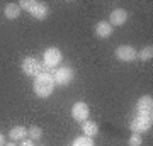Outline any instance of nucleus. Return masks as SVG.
I'll return each mask as SVG.
<instances>
[{
  "mask_svg": "<svg viewBox=\"0 0 153 146\" xmlns=\"http://www.w3.org/2000/svg\"><path fill=\"white\" fill-rule=\"evenodd\" d=\"M136 110L140 117L153 119V97L152 95H143L136 102Z\"/></svg>",
  "mask_w": 153,
  "mask_h": 146,
  "instance_id": "20e7f679",
  "label": "nucleus"
},
{
  "mask_svg": "<svg viewBox=\"0 0 153 146\" xmlns=\"http://www.w3.org/2000/svg\"><path fill=\"white\" fill-rule=\"evenodd\" d=\"M43 138V129L39 126H31L27 129V139L31 141H39Z\"/></svg>",
  "mask_w": 153,
  "mask_h": 146,
  "instance_id": "2eb2a0df",
  "label": "nucleus"
},
{
  "mask_svg": "<svg viewBox=\"0 0 153 146\" xmlns=\"http://www.w3.org/2000/svg\"><path fill=\"white\" fill-rule=\"evenodd\" d=\"M71 146H94V141H92V138H88V136H78V138L73 141Z\"/></svg>",
  "mask_w": 153,
  "mask_h": 146,
  "instance_id": "f3484780",
  "label": "nucleus"
},
{
  "mask_svg": "<svg viewBox=\"0 0 153 146\" xmlns=\"http://www.w3.org/2000/svg\"><path fill=\"white\" fill-rule=\"evenodd\" d=\"M51 76H53V80H55V85L65 87L73 80V70H71L70 66H60V68L55 71V75H51Z\"/></svg>",
  "mask_w": 153,
  "mask_h": 146,
  "instance_id": "0eeeda50",
  "label": "nucleus"
},
{
  "mask_svg": "<svg viewBox=\"0 0 153 146\" xmlns=\"http://www.w3.org/2000/svg\"><path fill=\"white\" fill-rule=\"evenodd\" d=\"M12 141H22L27 138V129L24 127V126H16V127H12L10 133H9Z\"/></svg>",
  "mask_w": 153,
  "mask_h": 146,
  "instance_id": "ddd939ff",
  "label": "nucleus"
},
{
  "mask_svg": "<svg viewBox=\"0 0 153 146\" xmlns=\"http://www.w3.org/2000/svg\"><path fill=\"white\" fill-rule=\"evenodd\" d=\"M19 146H34V141H31V139H22Z\"/></svg>",
  "mask_w": 153,
  "mask_h": 146,
  "instance_id": "6ab92c4d",
  "label": "nucleus"
},
{
  "mask_svg": "<svg viewBox=\"0 0 153 146\" xmlns=\"http://www.w3.org/2000/svg\"><path fill=\"white\" fill-rule=\"evenodd\" d=\"M143 145V138L141 134H138V133H133L129 136V139H128V146H141Z\"/></svg>",
  "mask_w": 153,
  "mask_h": 146,
  "instance_id": "a211bd4d",
  "label": "nucleus"
},
{
  "mask_svg": "<svg viewBox=\"0 0 153 146\" xmlns=\"http://www.w3.org/2000/svg\"><path fill=\"white\" fill-rule=\"evenodd\" d=\"M138 58L141 61H150L153 58V46H145L141 51H138Z\"/></svg>",
  "mask_w": 153,
  "mask_h": 146,
  "instance_id": "dca6fc26",
  "label": "nucleus"
},
{
  "mask_svg": "<svg viewBox=\"0 0 153 146\" xmlns=\"http://www.w3.org/2000/svg\"><path fill=\"white\" fill-rule=\"evenodd\" d=\"M116 58L121 61V63H131V61L136 60V49L129 46V44H123V46H117L114 51Z\"/></svg>",
  "mask_w": 153,
  "mask_h": 146,
  "instance_id": "39448f33",
  "label": "nucleus"
},
{
  "mask_svg": "<svg viewBox=\"0 0 153 146\" xmlns=\"http://www.w3.org/2000/svg\"><path fill=\"white\" fill-rule=\"evenodd\" d=\"M82 129L83 133H85V136H88V138H94V136L99 134V126L97 122H94V121H85V122H82Z\"/></svg>",
  "mask_w": 153,
  "mask_h": 146,
  "instance_id": "4468645a",
  "label": "nucleus"
},
{
  "mask_svg": "<svg viewBox=\"0 0 153 146\" xmlns=\"http://www.w3.org/2000/svg\"><path fill=\"white\" fill-rule=\"evenodd\" d=\"M55 90V80L49 73H41L34 80V92L41 99H48Z\"/></svg>",
  "mask_w": 153,
  "mask_h": 146,
  "instance_id": "f257e3e1",
  "label": "nucleus"
},
{
  "mask_svg": "<svg viewBox=\"0 0 153 146\" xmlns=\"http://www.w3.org/2000/svg\"><path fill=\"white\" fill-rule=\"evenodd\" d=\"M0 146H5V136L0 133Z\"/></svg>",
  "mask_w": 153,
  "mask_h": 146,
  "instance_id": "aec40b11",
  "label": "nucleus"
},
{
  "mask_svg": "<svg viewBox=\"0 0 153 146\" xmlns=\"http://www.w3.org/2000/svg\"><path fill=\"white\" fill-rule=\"evenodd\" d=\"M41 146H44V145H41Z\"/></svg>",
  "mask_w": 153,
  "mask_h": 146,
  "instance_id": "4be33fe9",
  "label": "nucleus"
},
{
  "mask_svg": "<svg viewBox=\"0 0 153 146\" xmlns=\"http://www.w3.org/2000/svg\"><path fill=\"white\" fill-rule=\"evenodd\" d=\"M63 60V54L58 48H48L44 51L43 54V61H44V66H48V68H55L58 66Z\"/></svg>",
  "mask_w": 153,
  "mask_h": 146,
  "instance_id": "423d86ee",
  "label": "nucleus"
},
{
  "mask_svg": "<svg viewBox=\"0 0 153 146\" xmlns=\"http://www.w3.org/2000/svg\"><path fill=\"white\" fill-rule=\"evenodd\" d=\"M21 5L19 4H7L5 9H4V16L9 19V21H14V19H17V17L21 16Z\"/></svg>",
  "mask_w": 153,
  "mask_h": 146,
  "instance_id": "f8f14e48",
  "label": "nucleus"
},
{
  "mask_svg": "<svg viewBox=\"0 0 153 146\" xmlns=\"http://www.w3.org/2000/svg\"><path fill=\"white\" fill-rule=\"evenodd\" d=\"M88 114H90V109L85 102H75L71 105V117L78 122H85L88 119Z\"/></svg>",
  "mask_w": 153,
  "mask_h": 146,
  "instance_id": "6e6552de",
  "label": "nucleus"
},
{
  "mask_svg": "<svg viewBox=\"0 0 153 146\" xmlns=\"http://www.w3.org/2000/svg\"><path fill=\"white\" fill-rule=\"evenodd\" d=\"M19 5H21V9L27 10L38 21H44L49 14L48 5L43 4V2H38V0H22V2H19Z\"/></svg>",
  "mask_w": 153,
  "mask_h": 146,
  "instance_id": "f03ea898",
  "label": "nucleus"
},
{
  "mask_svg": "<svg viewBox=\"0 0 153 146\" xmlns=\"http://www.w3.org/2000/svg\"><path fill=\"white\" fill-rule=\"evenodd\" d=\"M112 31H114V27L111 26L107 21H100L95 24V36L100 39H107L112 36Z\"/></svg>",
  "mask_w": 153,
  "mask_h": 146,
  "instance_id": "9b49d317",
  "label": "nucleus"
},
{
  "mask_svg": "<svg viewBox=\"0 0 153 146\" xmlns=\"http://www.w3.org/2000/svg\"><path fill=\"white\" fill-rule=\"evenodd\" d=\"M153 126V119H146V117H134V119L129 122V129L133 133H138V134H141V133H146V131L152 129Z\"/></svg>",
  "mask_w": 153,
  "mask_h": 146,
  "instance_id": "1a4fd4ad",
  "label": "nucleus"
},
{
  "mask_svg": "<svg viewBox=\"0 0 153 146\" xmlns=\"http://www.w3.org/2000/svg\"><path fill=\"white\" fill-rule=\"evenodd\" d=\"M5 146H16V145H14V143H9V145H5Z\"/></svg>",
  "mask_w": 153,
  "mask_h": 146,
  "instance_id": "412c9836",
  "label": "nucleus"
},
{
  "mask_svg": "<svg viewBox=\"0 0 153 146\" xmlns=\"http://www.w3.org/2000/svg\"><path fill=\"white\" fill-rule=\"evenodd\" d=\"M24 75L27 76H38L43 73V65L39 63V60H36L34 56H27L22 60V65H21Z\"/></svg>",
  "mask_w": 153,
  "mask_h": 146,
  "instance_id": "7ed1b4c3",
  "label": "nucleus"
},
{
  "mask_svg": "<svg viewBox=\"0 0 153 146\" xmlns=\"http://www.w3.org/2000/svg\"><path fill=\"white\" fill-rule=\"evenodd\" d=\"M126 21H128V10H124V9H114V10L111 12L107 22L114 27V26H123V24H126Z\"/></svg>",
  "mask_w": 153,
  "mask_h": 146,
  "instance_id": "9d476101",
  "label": "nucleus"
}]
</instances>
